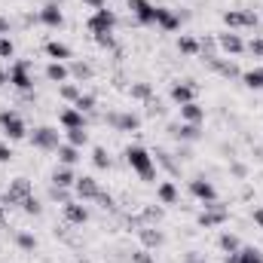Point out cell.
<instances>
[{
    "instance_id": "34",
    "label": "cell",
    "mask_w": 263,
    "mask_h": 263,
    "mask_svg": "<svg viewBox=\"0 0 263 263\" xmlns=\"http://www.w3.org/2000/svg\"><path fill=\"white\" fill-rule=\"evenodd\" d=\"M178 52L187 55V59L199 55V40L196 37H190V34H181V37H178Z\"/></svg>"
},
{
    "instance_id": "36",
    "label": "cell",
    "mask_w": 263,
    "mask_h": 263,
    "mask_svg": "<svg viewBox=\"0 0 263 263\" xmlns=\"http://www.w3.org/2000/svg\"><path fill=\"white\" fill-rule=\"evenodd\" d=\"M65 138H67L65 144H73V147H80V150L89 144V132L86 129H65Z\"/></svg>"
},
{
    "instance_id": "26",
    "label": "cell",
    "mask_w": 263,
    "mask_h": 263,
    "mask_svg": "<svg viewBox=\"0 0 263 263\" xmlns=\"http://www.w3.org/2000/svg\"><path fill=\"white\" fill-rule=\"evenodd\" d=\"M73 181H77V175H73L70 165H59V168L52 172V178H49V184H55V187H67V190H73Z\"/></svg>"
},
{
    "instance_id": "53",
    "label": "cell",
    "mask_w": 263,
    "mask_h": 263,
    "mask_svg": "<svg viewBox=\"0 0 263 263\" xmlns=\"http://www.w3.org/2000/svg\"><path fill=\"white\" fill-rule=\"evenodd\" d=\"M12 156H15V153H12V147H9V144H3V141H0V162H9V159H12Z\"/></svg>"
},
{
    "instance_id": "12",
    "label": "cell",
    "mask_w": 263,
    "mask_h": 263,
    "mask_svg": "<svg viewBox=\"0 0 263 263\" xmlns=\"http://www.w3.org/2000/svg\"><path fill=\"white\" fill-rule=\"evenodd\" d=\"M190 196L199 199L202 205H208V202H217V187L205 178V175H196L193 181H190Z\"/></svg>"
},
{
    "instance_id": "2",
    "label": "cell",
    "mask_w": 263,
    "mask_h": 263,
    "mask_svg": "<svg viewBox=\"0 0 263 263\" xmlns=\"http://www.w3.org/2000/svg\"><path fill=\"white\" fill-rule=\"evenodd\" d=\"M28 141H31V147H37L43 153H55L62 147V132L55 129V126H37L28 135Z\"/></svg>"
},
{
    "instance_id": "30",
    "label": "cell",
    "mask_w": 263,
    "mask_h": 263,
    "mask_svg": "<svg viewBox=\"0 0 263 263\" xmlns=\"http://www.w3.org/2000/svg\"><path fill=\"white\" fill-rule=\"evenodd\" d=\"M156 199H159V205H175V202H178V187H175V181H162V184L156 187Z\"/></svg>"
},
{
    "instance_id": "54",
    "label": "cell",
    "mask_w": 263,
    "mask_h": 263,
    "mask_svg": "<svg viewBox=\"0 0 263 263\" xmlns=\"http://www.w3.org/2000/svg\"><path fill=\"white\" fill-rule=\"evenodd\" d=\"M0 37H9V18L0 15Z\"/></svg>"
},
{
    "instance_id": "3",
    "label": "cell",
    "mask_w": 263,
    "mask_h": 263,
    "mask_svg": "<svg viewBox=\"0 0 263 263\" xmlns=\"http://www.w3.org/2000/svg\"><path fill=\"white\" fill-rule=\"evenodd\" d=\"M31 193H34V184H31L28 178H15V181H9V187L0 193V205H3V208H18L22 199H28Z\"/></svg>"
},
{
    "instance_id": "8",
    "label": "cell",
    "mask_w": 263,
    "mask_h": 263,
    "mask_svg": "<svg viewBox=\"0 0 263 263\" xmlns=\"http://www.w3.org/2000/svg\"><path fill=\"white\" fill-rule=\"evenodd\" d=\"M104 123L114 132H138L141 129V117L132 114V110H110V114L104 117Z\"/></svg>"
},
{
    "instance_id": "13",
    "label": "cell",
    "mask_w": 263,
    "mask_h": 263,
    "mask_svg": "<svg viewBox=\"0 0 263 263\" xmlns=\"http://www.w3.org/2000/svg\"><path fill=\"white\" fill-rule=\"evenodd\" d=\"M214 40H217V49L227 52V55H242V52H245V40H242V34H236V31H220Z\"/></svg>"
},
{
    "instance_id": "43",
    "label": "cell",
    "mask_w": 263,
    "mask_h": 263,
    "mask_svg": "<svg viewBox=\"0 0 263 263\" xmlns=\"http://www.w3.org/2000/svg\"><path fill=\"white\" fill-rule=\"evenodd\" d=\"M49 199H52V202H62V205H67V202L73 199V193H70L67 187H55V184H49Z\"/></svg>"
},
{
    "instance_id": "14",
    "label": "cell",
    "mask_w": 263,
    "mask_h": 263,
    "mask_svg": "<svg viewBox=\"0 0 263 263\" xmlns=\"http://www.w3.org/2000/svg\"><path fill=\"white\" fill-rule=\"evenodd\" d=\"M129 9L138 25H156V3H150V0H129Z\"/></svg>"
},
{
    "instance_id": "45",
    "label": "cell",
    "mask_w": 263,
    "mask_h": 263,
    "mask_svg": "<svg viewBox=\"0 0 263 263\" xmlns=\"http://www.w3.org/2000/svg\"><path fill=\"white\" fill-rule=\"evenodd\" d=\"M260 25V15L254 9H242V28H257Z\"/></svg>"
},
{
    "instance_id": "44",
    "label": "cell",
    "mask_w": 263,
    "mask_h": 263,
    "mask_svg": "<svg viewBox=\"0 0 263 263\" xmlns=\"http://www.w3.org/2000/svg\"><path fill=\"white\" fill-rule=\"evenodd\" d=\"M245 52H251L254 59H263V37H251L245 43Z\"/></svg>"
},
{
    "instance_id": "16",
    "label": "cell",
    "mask_w": 263,
    "mask_h": 263,
    "mask_svg": "<svg viewBox=\"0 0 263 263\" xmlns=\"http://www.w3.org/2000/svg\"><path fill=\"white\" fill-rule=\"evenodd\" d=\"M138 239H141V245H144L147 251H156V248L165 245V233H162L159 227H141V230H138Z\"/></svg>"
},
{
    "instance_id": "23",
    "label": "cell",
    "mask_w": 263,
    "mask_h": 263,
    "mask_svg": "<svg viewBox=\"0 0 263 263\" xmlns=\"http://www.w3.org/2000/svg\"><path fill=\"white\" fill-rule=\"evenodd\" d=\"M67 70H70V77H73L77 83H89V80L95 77V67L89 65V62H80V59H70V62H67Z\"/></svg>"
},
{
    "instance_id": "38",
    "label": "cell",
    "mask_w": 263,
    "mask_h": 263,
    "mask_svg": "<svg viewBox=\"0 0 263 263\" xmlns=\"http://www.w3.org/2000/svg\"><path fill=\"white\" fill-rule=\"evenodd\" d=\"M18 208H22L28 217H40V214H43V205H40V199L34 196V193H31L28 199H22V205H18Z\"/></svg>"
},
{
    "instance_id": "50",
    "label": "cell",
    "mask_w": 263,
    "mask_h": 263,
    "mask_svg": "<svg viewBox=\"0 0 263 263\" xmlns=\"http://www.w3.org/2000/svg\"><path fill=\"white\" fill-rule=\"evenodd\" d=\"M132 263H156V257H153L147 248H138V251L132 254Z\"/></svg>"
},
{
    "instance_id": "42",
    "label": "cell",
    "mask_w": 263,
    "mask_h": 263,
    "mask_svg": "<svg viewBox=\"0 0 263 263\" xmlns=\"http://www.w3.org/2000/svg\"><path fill=\"white\" fill-rule=\"evenodd\" d=\"M223 25H227L230 31H239V28H242V9H227V12H223Z\"/></svg>"
},
{
    "instance_id": "52",
    "label": "cell",
    "mask_w": 263,
    "mask_h": 263,
    "mask_svg": "<svg viewBox=\"0 0 263 263\" xmlns=\"http://www.w3.org/2000/svg\"><path fill=\"white\" fill-rule=\"evenodd\" d=\"M175 156H178V162H187V159L193 156V150H190V144H178V150H175Z\"/></svg>"
},
{
    "instance_id": "4",
    "label": "cell",
    "mask_w": 263,
    "mask_h": 263,
    "mask_svg": "<svg viewBox=\"0 0 263 263\" xmlns=\"http://www.w3.org/2000/svg\"><path fill=\"white\" fill-rule=\"evenodd\" d=\"M0 132H3L9 141H22V138H28V126H25L22 114L12 110V107H3V110H0Z\"/></svg>"
},
{
    "instance_id": "28",
    "label": "cell",
    "mask_w": 263,
    "mask_h": 263,
    "mask_svg": "<svg viewBox=\"0 0 263 263\" xmlns=\"http://www.w3.org/2000/svg\"><path fill=\"white\" fill-rule=\"evenodd\" d=\"M138 220H141V227H159V220H162V208H159V205H144L141 214H138Z\"/></svg>"
},
{
    "instance_id": "10",
    "label": "cell",
    "mask_w": 263,
    "mask_h": 263,
    "mask_svg": "<svg viewBox=\"0 0 263 263\" xmlns=\"http://www.w3.org/2000/svg\"><path fill=\"white\" fill-rule=\"evenodd\" d=\"M196 92L199 86L193 80H178V83H172V89H168V98L181 107V104H190V101H196Z\"/></svg>"
},
{
    "instance_id": "6",
    "label": "cell",
    "mask_w": 263,
    "mask_h": 263,
    "mask_svg": "<svg viewBox=\"0 0 263 263\" xmlns=\"http://www.w3.org/2000/svg\"><path fill=\"white\" fill-rule=\"evenodd\" d=\"M230 220V208L227 205H220V202H208L202 211H199L196 223L199 227H205V230H214V227H223Z\"/></svg>"
},
{
    "instance_id": "24",
    "label": "cell",
    "mask_w": 263,
    "mask_h": 263,
    "mask_svg": "<svg viewBox=\"0 0 263 263\" xmlns=\"http://www.w3.org/2000/svg\"><path fill=\"white\" fill-rule=\"evenodd\" d=\"M181 123H196V126H202V123H205V107H202L199 101L181 104Z\"/></svg>"
},
{
    "instance_id": "9",
    "label": "cell",
    "mask_w": 263,
    "mask_h": 263,
    "mask_svg": "<svg viewBox=\"0 0 263 263\" xmlns=\"http://www.w3.org/2000/svg\"><path fill=\"white\" fill-rule=\"evenodd\" d=\"M165 132L178 144H196V141H202V126H196V123H168Z\"/></svg>"
},
{
    "instance_id": "59",
    "label": "cell",
    "mask_w": 263,
    "mask_h": 263,
    "mask_svg": "<svg viewBox=\"0 0 263 263\" xmlns=\"http://www.w3.org/2000/svg\"><path fill=\"white\" fill-rule=\"evenodd\" d=\"M9 83V77H6V70H0V86H6Z\"/></svg>"
},
{
    "instance_id": "25",
    "label": "cell",
    "mask_w": 263,
    "mask_h": 263,
    "mask_svg": "<svg viewBox=\"0 0 263 263\" xmlns=\"http://www.w3.org/2000/svg\"><path fill=\"white\" fill-rule=\"evenodd\" d=\"M46 55L52 59V62H70V46L62 43V40H46Z\"/></svg>"
},
{
    "instance_id": "37",
    "label": "cell",
    "mask_w": 263,
    "mask_h": 263,
    "mask_svg": "<svg viewBox=\"0 0 263 263\" xmlns=\"http://www.w3.org/2000/svg\"><path fill=\"white\" fill-rule=\"evenodd\" d=\"M59 95L65 98L67 104H73V101L83 95V89H80V83H70V80H67V83H62V86H59Z\"/></svg>"
},
{
    "instance_id": "11",
    "label": "cell",
    "mask_w": 263,
    "mask_h": 263,
    "mask_svg": "<svg viewBox=\"0 0 263 263\" xmlns=\"http://www.w3.org/2000/svg\"><path fill=\"white\" fill-rule=\"evenodd\" d=\"M98 193H101V184H98L92 175H83V178L73 181V199H80V202H95Z\"/></svg>"
},
{
    "instance_id": "58",
    "label": "cell",
    "mask_w": 263,
    "mask_h": 263,
    "mask_svg": "<svg viewBox=\"0 0 263 263\" xmlns=\"http://www.w3.org/2000/svg\"><path fill=\"white\" fill-rule=\"evenodd\" d=\"M254 159H257V162H263V144H257V147H254Z\"/></svg>"
},
{
    "instance_id": "17",
    "label": "cell",
    "mask_w": 263,
    "mask_h": 263,
    "mask_svg": "<svg viewBox=\"0 0 263 263\" xmlns=\"http://www.w3.org/2000/svg\"><path fill=\"white\" fill-rule=\"evenodd\" d=\"M223 263H263V251L254 245H242L236 254H223Z\"/></svg>"
},
{
    "instance_id": "29",
    "label": "cell",
    "mask_w": 263,
    "mask_h": 263,
    "mask_svg": "<svg viewBox=\"0 0 263 263\" xmlns=\"http://www.w3.org/2000/svg\"><path fill=\"white\" fill-rule=\"evenodd\" d=\"M217 248H220L223 254H236V251L242 248V239H239L236 233H230V230H227V233H220V236H217Z\"/></svg>"
},
{
    "instance_id": "7",
    "label": "cell",
    "mask_w": 263,
    "mask_h": 263,
    "mask_svg": "<svg viewBox=\"0 0 263 263\" xmlns=\"http://www.w3.org/2000/svg\"><path fill=\"white\" fill-rule=\"evenodd\" d=\"M86 28H89V34L95 37V34H114V28H117V12L114 9H95L92 15H89V22H86Z\"/></svg>"
},
{
    "instance_id": "39",
    "label": "cell",
    "mask_w": 263,
    "mask_h": 263,
    "mask_svg": "<svg viewBox=\"0 0 263 263\" xmlns=\"http://www.w3.org/2000/svg\"><path fill=\"white\" fill-rule=\"evenodd\" d=\"M92 165H95V168H101V172H104V168H110V165H114V162H110V153H107L104 147H92Z\"/></svg>"
},
{
    "instance_id": "19",
    "label": "cell",
    "mask_w": 263,
    "mask_h": 263,
    "mask_svg": "<svg viewBox=\"0 0 263 263\" xmlns=\"http://www.w3.org/2000/svg\"><path fill=\"white\" fill-rule=\"evenodd\" d=\"M208 67L214 70V73H220L223 80H242V70H239V65L236 62H230V59H214V62H208Z\"/></svg>"
},
{
    "instance_id": "18",
    "label": "cell",
    "mask_w": 263,
    "mask_h": 263,
    "mask_svg": "<svg viewBox=\"0 0 263 263\" xmlns=\"http://www.w3.org/2000/svg\"><path fill=\"white\" fill-rule=\"evenodd\" d=\"M65 220L73 223V227H83V223L89 220V208H86L80 199H70V202L65 205Z\"/></svg>"
},
{
    "instance_id": "40",
    "label": "cell",
    "mask_w": 263,
    "mask_h": 263,
    "mask_svg": "<svg viewBox=\"0 0 263 263\" xmlns=\"http://www.w3.org/2000/svg\"><path fill=\"white\" fill-rule=\"evenodd\" d=\"M15 245H18L22 251H37V236H31V233L18 230V233H15Z\"/></svg>"
},
{
    "instance_id": "31",
    "label": "cell",
    "mask_w": 263,
    "mask_h": 263,
    "mask_svg": "<svg viewBox=\"0 0 263 263\" xmlns=\"http://www.w3.org/2000/svg\"><path fill=\"white\" fill-rule=\"evenodd\" d=\"M217 52H220V49H217V40H214V37H202V40H199V55H202V62H205V65H208V62H214V59H217Z\"/></svg>"
},
{
    "instance_id": "51",
    "label": "cell",
    "mask_w": 263,
    "mask_h": 263,
    "mask_svg": "<svg viewBox=\"0 0 263 263\" xmlns=\"http://www.w3.org/2000/svg\"><path fill=\"white\" fill-rule=\"evenodd\" d=\"M147 114H150V117H162V114H165L162 101H159V98H150V101H147Z\"/></svg>"
},
{
    "instance_id": "56",
    "label": "cell",
    "mask_w": 263,
    "mask_h": 263,
    "mask_svg": "<svg viewBox=\"0 0 263 263\" xmlns=\"http://www.w3.org/2000/svg\"><path fill=\"white\" fill-rule=\"evenodd\" d=\"M184 263H205V257H199V251H190V254L184 257Z\"/></svg>"
},
{
    "instance_id": "1",
    "label": "cell",
    "mask_w": 263,
    "mask_h": 263,
    "mask_svg": "<svg viewBox=\"0 0 263 263\" xmlns=\"http://www.w3.org/2000/svg\"><path fill=\"white\" fill-rule=\"evenodd\" d=\"M123 156H126V165H129L141 181H153V178H156V162H153V153H150L147 147L132 144V147H126Z\"/></svg>"
},
{
    "instance_id": "27",
    "label": "cell",
    "mask_w": 263,
    "mask_h": 263,
    "mask_svg": "<svg viewBox=\"0 0 263 263\" xmlns=\"http://www.w3.org/2000/svg\"><path fill=\"white\" fill-rule=\"evenodd\" d=\"M46 80H49V83H59V86L67 83V80H70L67 62H49V65H46Z\"/></svg>"
},
{
    "instance_id": "48",
    "label": "cell",
    "mask_w": 263,
    "mask_h": 263,
    "mask_svg": "<svg viewBox=\"0 0 263 263\" xmlns=\"http://www.w3.org/2000/svg\"><path fill=\"white\" fill-rule=\"evenodd\" d=\"M92 40H95L101 49H117V40H114V34H95Z\"/></svg>"
},
{
    "instance_id": "41",
    "label": "cell",
    "mask_w": 263,
    "mask_h": 263,
    "mask_svg": "<svg viewBox=\"0 0 263 263\" xmlns=\"http://www.w3.org/2000/svg\"><path fill=\"white\" fill-rule=\"evenodd\" d=\"M95 104H98V98H95V95H89V92H83V95L73 101V107H77V110H83V114H92V110H95Z\"/></svg>"
},
{
    "instance_id": "46",
    "label": "cell",
    "mask_w": 263,
    "mask_h": 263,
    "mask_svg": "<svg viewBox=\"0 0 263 263\" xmlns=\"http://www.w3.org/2000/svg\"><path fill=\"white\" fill-rule=\"evenodd\" d=\"M230 175H233V178H239V181H245V178H248V165H245V162H239V159H233V162H230Z\"/></svg>"
},
{
    "instance_id": "20",
    "label": "cell",
    "mask_w": 263,
    "mask_h": 263,
    "mask_svg": "<svg viewBox=\"0 0 263 263\" xmlns=\"http://www.w3.org/2000/svg\"><path fill=\"white\" fill-rule=\"evenodd\" d=\"M156 25L162 31H178L181 28V12H175L168 6H156Z\"/></svg>"
},
{
    "instance_id": "61",
    "label": "cell",
    "mask_w": 263,
    "mask_h": 263,
    "mask_svg": "<svg viewBox=\"0 0 263 263\" xmlns=\"http://www.w3.org/2000/svg\"><path fill=\"white\" fill-rule=\"evenodd\" d=\"M77 263H86V260H77Z\"/></svg>"
},
{
    "instance_id": "5",
    "label": "cell",
    "mask_w": 263,
    "mask_h": 263,
    "mask_svg": "<svg viewBox=\"0 0 263 263\" xmlns=\"http://www.w3.org/2000/svg\"><path fill=\"white\" fill-rule=\"evenodd\" d=\"M6 77H9V86H15L18 92H34V77H31V62L28 59L12 62Z\"/></svg>"
},
{
    "instance_id": "33",
    "label": "cell",
    "mask_w": 263,
    "mask_h": 263,
    "mask_svg": "<svg viewBox=\"0 0 263 263\" xmlns=\"http://www.w3.org/2000/svg\"><path fill=\"white\" fill-rule=\"evenodd\" d=\"M129 95H132V101L147 104V101L153 98V86H150V83H132V86H129Z\"/></svg>"
},
{
    "instance_id": "15",
    "label": "cell",
    "mask_w": 263,
    "mask_h": 263,
    "mask_svg": "<svg viewBox=\"0 0 263 263\" xmlns=\"http://www.w3.org/2000/svg\"><path fill=\"white\" fill-rule=\"evenodd\" d=\"M37 18H40L46 28H62V25H65V12H62L59 0H49V3H43V6H40V12H37Z\"/></svg>"
},
{
    "instance_id": "21",
    "label": "cell",
    "mask_w": 263,
    "mask_h": 263,
    "mask_svg": "<svg viewBox=\"0 0 263 263\" xmlns=\"http://www.w3.org/2000/svg\"><path fill=\"white\" fill-rule=\"evenodd\" d=\"M153 162H156V165H162V168H165L168 175H175V178L181 175V162H178V156H175V153H168V150H162V147H156V150H153Z\"/></svg>"
},
{
    "instance_id": "32",
    "label": "cell",
    "mask_w": 263,
    "mask_h": 263,
    "mask_svg": "<svg viewBox=\"0 0 263 263\" xmlns=\"http://www.w3.org/2000/svg\"><path fill=\"white\" fill-rule=\"evenodd\" d=\"M55 153H59V162H62V165H70V168H73V165L80 162V147H73V144H62Z\"/></svg>"
},
{
    "instance_id": "47",
    "label": "cell",
    "mask_w": 263,
    "mask_h": 263,
    "mask_svg": "<svg viewBox=\"0 0 263 263\" xmlns=\"http://www.w3.org/2000/svg\"><path fill=\"white\" fill-rule=\"evenodd\" d=\"M95 202H98V205H101L104 211H117V199L110 196V193H104V190L98 193V199H95Z\"/></svg>"
},
{
    "instance_id": "55",
    "label": "cell",
    "mask_w": 263,
    "mask_h": 263,
    "mask_svg": "<svg viewBox=\"0 0 263 263\" xmlns=\"http://www.w3.org/2000/svg\"><path fill=\"white\" fill-rule=\"evenodd\" d=\"M251 220H254V223L263 230V208H254V211H251Z\"/></svg>"
},
{
    "instance_id": "22",
    "label": "cell",
    "mask_w": 263,
    "mask_h": 263,
    "mask_svg": "<svg viewBox=\"0 0 263 263\" xmlns=\"http://www.w3.org/2000/svg\"><path fill=\"white\" fill-rule=\"evenodd\" d=\"M59 123H62L65 129H86V114H83V110H77V107L70 104V107H62Z\"/></svg>"
},
{
    "instance_id": "49",
    "label": "cell",
    "mask_w": 263,
    "mask_h": 263,
    "mask_svg": "<svg viewBox=\"0 0 263 263\" xmlns=\"http://www.w3.org/2000/svg\"><path fill=\"white\" fill-rule=\"evenodd\" d=\"M15 55V43L9 37H0V59H12Z\"/></svg>"
},
{
    "instance_id": "35",
    "label": "cell",
    "mask_w": 263,
    "mask_h": 263,
    "mask_svg": "<svg viewBox=\"0 0 263 263\" xmlns=\"http://www.w3.org/2000/svg\"><path fill=\"white\" fill-rule=\"evenodd\" d=\"M242 83H245L248 89H263V65L245 70V73H242Z\"/></svg>"
},
{
    "instance_id": "60",
    "label": "cell",
    "mask_w": 263,
    "mask_h": 263,
    "mask_svg": "<svg viewBox=\"0 0 263 263\" xmlns=\"http://www.w3.org/2000/svg\"><path fill=\"white\" fill-rule=\"evenodd\" d=\"M0 223H6V208L0 205Z\"/></svg>"
},
{
    "instance_id": "57",
    "label": "cell",
    "mask_w": 263,
    "mask_h": 263,
    "mask_svg": "<svg viewBox=\"0 0 263 263\" xmlns=\"http://www.w3.org/2000/svg\"><path fill=\"white\" fill-rule=\"evenodd\" d=\"M86 6H92V9H104V0H83Z\"/></svg>"
}]
</instances>
